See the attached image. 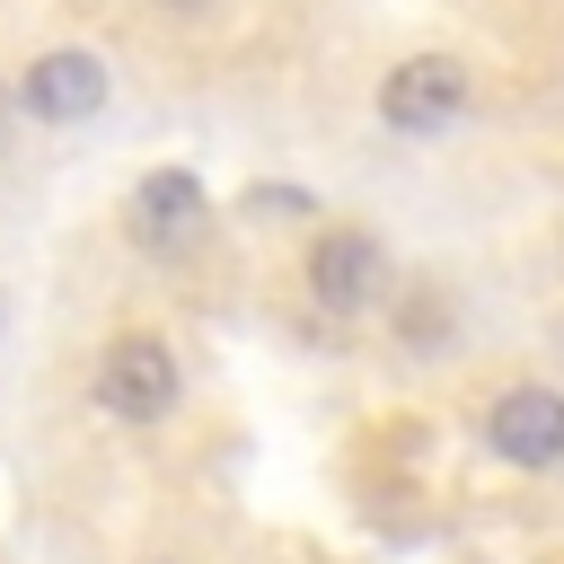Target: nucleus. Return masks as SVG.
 Masks as SVG:
<instances>
[{"instance_id": "f257e3e1", "label": "nucleus", "mask_w": 564, "mask_h": 564, "mask_svg": "<svg viewBox=\"0 0 564 564\" xmlns=\"http://www.w3.org/2000/svg\"><path fill=\"white\" fill-rule=\"evenodd\" d=\"M370 115H379L388 141H449L476 115V62L449 53V44H414V53H397L379 70Z\"/></svg>"}, {"instance_id": "f03ea898", "label": "nucleus", "mask_w": 564, "mask_h": 564, "mask_svg": "<svg viewBox=\"0 0 564 564\" xmlns=\"http://www.w3.org/2000/svg\"><path fill=\"white\" fill-rule=\"evenodd\" d=\"M300 291H308L317 317L361 326V317L388 308V291H397V256H388V238H379L370 220H317L308 247H300Z\"/></svg>"}, {"instance_id": "7ed1b4c3", "label": "nucleus", "mask_w": 564, "mask_h": 564, "mask_svg": "<svg viewBox=\"0 0 564 564\" xmlns=\"http://www.w3.org/2000/svg\"><path fill=\"white\" fill-rule=\"evenodd\" d=\"M88 405L123 432H159L176 405H185V361L159 326H123L97 344V370H88Z\"/></svg>"}, {"instance_id": "20e7f679", "label": "nucleus", "mask_w": 564, "mask_h": 564, "mask_svg": "<svg viewBox=\"0 0 564 564\" xmlns=\"http://www.w3.org/2000/svg\"><path fill=\"white\" fill-rule=\"evenodd\" d=\"M115 97V62L97 44H35L18 70H9V106L44 132H70V123H97Z\"/></svg>"}, {"instance_id": "39448f33", "label": "nucleus", "mask_w": 564, "mask_h": 564, "mask_svg": "<svg viewBox=\"0 0 564 564\" xmlns=\"http://www.w3.org/2000/svg\"><path fill=\"white\" fill-rule=\"evenodd\" d=\"M203 229H212V185H203L185 159H159V167H141V176L123 185V238H132L150 264L194 256Z\"/></svg>"}, {"instance_id": "423d86ee", "label": "nucleus", "mask_w": 564, "mask_h": 564, "mask_svg": "<svg viewBox=\"0 0 564 564\" xmlns=\"http://www.w3.org/2000/svg\"><path fill=\"white\" fill-rule=\"evenodd\" d=\"M476 449L494 467H520V476H555L564 467V388L546 379H511L476 405Z\"/></svg>"}, {"instance_id": "0eeeda50", "label": "nucleus", "mask_w": 564, "mask_h": 564, "mask_svg": "<svg viewBox=\"0 0 564 564\" xmlns=\"http://www.w3.org/2000/svg\"><path fill=\"white\" fill-rule=\"evenodd\" d=\"M388 317H397V344H405L414 361H441V352L458 344V300H449L441 282H397V291H388Z\"/></svg>"}, {"instance_id": "6e6552de", "label": "nucleus", "mask_w": 564, "mask_h": 564, "mask_svg": "<svg viewBox=\"0 0 564 564\" xmlns=\"http://www.w3.org/2000/svg\"><path fill=\"white\" fill-rule=\"evenodd\" d=\"M238 212H247V220H308V212H317V194H308V185H273V176H264V185H247V194H238Z\"/></svg>"}, {"instance_id": "1a4fd4ad", "label": "nucleus", "mask_w": 564, "mask_h": 564, "mask_svg": "<svg viewBox=\"0 0 564 564\" xmlns=\"http://www.w3.org/2000/svg\"><path fill=\"white\" fill-rule=\"evenodd\" d=\"M159 18H176V26H194V18H212V0H150Z\"/></svg>"}, {"instance_id": "9d476101", "label": "nucleus", "mask_w": 564, "mask_h": 564, "mask_svg": "<svg viewBox=\"0 0 564 564\" xmlns=\"http://www.w3.org/2000/svg\"><path fill=\"white\" fill-rule=\"evenodd\" d=\"M9 123H18V106H9V88H0V150H9Z\"/></svg>"}, {"instance_id": "9b49d317", "label": "nucleus", "mask_w": 564, "mask_h": 564, "mask_svg": "<svg viewBox=\"0 0 564 564\" xmlns=\"http://www.w3.org/2000/svg\"><path fill=\"white\" fill-rule=\"evenodd\" d=\"M0 326H9V308H0Z\"/></svg>"}]
</instances>
